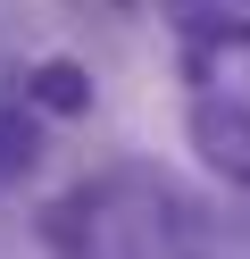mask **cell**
<instances>
[{
    "instance_id": "obj_2",
    "label": "cell",
    "mask_w": 250,
    "mask_h": 259,
    "mask_svg": "<svg viewBox=\"0 0 250 259\" xmlns=\"http://www.w3.org/2000/svg\"><path fill=\"white\" fill-rule=\"evenodd\" d=\"M25 101L42 117H92V67L83 59H33L25 67Z\"/></svg>"
},
{
    "instance_id": "obj_3",
    "label": "cell",
    "mask_w": 250,
    "mask_h": 259,
    "mask_svg": "<svg viewBox=\"0 0 250 259\" xmlns=\"http://www.w3.org/2000/svg\"><path fill=\"white\" fill-rule=\"evenodd\" d=\"M42 167V125H33V101H0V184H25Z\"/></svg>"
},
{
    "instance_id": "obj_4",
    "label": "cell",
    "mask_w": 250,
    "mask_h": 259,
    "mask_svg": "<svg viewBox=\"0 0 250 259\" xmlns=\"http://www.w3.org/2000/svg\"><path fill=\"white\" fill-rule=\"evenodd\" d=\"M217 9H250V0H217Z\"/></svg>"
},
{
    "instance_id": "obj_1",
    "label": "cell",
    "mask_w": 250,
    "mask_h": 259,
    "mask_svg": "<svg viewBox=\"0 0 250 259\" xmlns=\"http://www.w3.org/2000/svg\"><path fill=\"white\" fill-rule=\"evenodd\" d=\"M183 134H192L200 167H209L217 184L250 192V101H233V92H200L192 117H183Z\"/></svg>"
}]
</instances>
